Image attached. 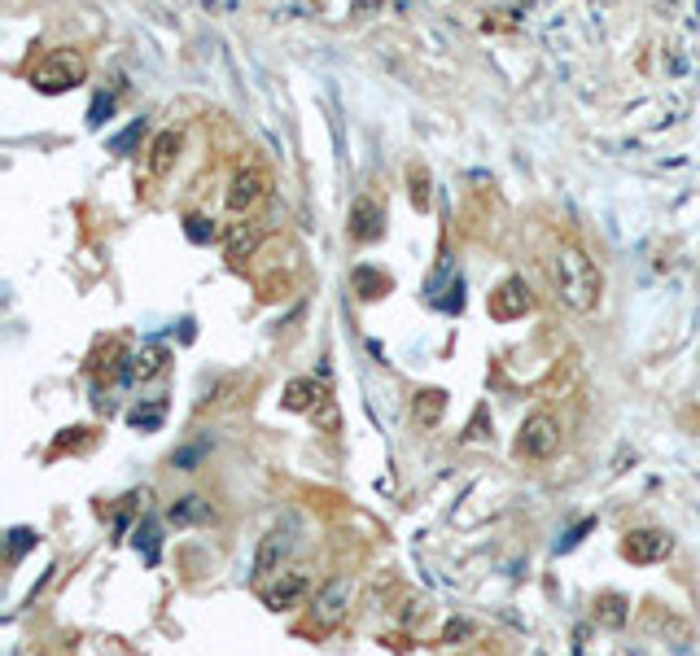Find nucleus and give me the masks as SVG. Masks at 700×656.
<instances>
[{
  "label": "nucleus",
  "mask_w": 700,
  "mask_h": 656,
  "mask_svg": "<svg viewBox=\"0 0 700 656\" xmlns=\"http://www.w3.org/2000/svg\"><path fill=\"white\" fill-rule=\"evenodd\" d=\"M547 272H552V290L556 298L578 312V316H591L600 307V294H605V276L596 268V259L578 246V241H561L547 259Z\"/></svg>",
  "instance_id": "obj_1"
},
{
  "label": "nucleus",
  "mask_w": 700,
  "mask_h": 656,
  "mask_svg": "<svg viewBox=\"0 0 700 656\" xmlns=\"http://www.w3.org/2000/svg\"><path fill=\"white\" fill-rule=\"evenodd\" d=\"M88 79V57L79 48H53L35 70H31V83L35 92L44 97H57V92H70Z\"/></svg>",
  "instance_id": "obj_2"
},
{
  "label": "nucleus",
  "mask_w": 700,
  "mask_h": 656,
  "mask_svg": "<svg viewBox=\"0 0 700 656\" xmlns=\"http://www.w3.org/2000/svg\"><path fill=\"white\" fill-rule=\"evenodd\" d=\"M350 600H354V578L350 574H334L316 591V600H312V631L329 635L334 626H342V618L350 613Z\"/></svg>",
  "instance_id": "obj_3"
},
{
  "label": "nucleus",
  "mask_w": 700,
  "mask_h": 656,
  "mask_svg": "<svg viewBox=\"0 0 700 656\" xmlns=\"http://www.w3.org/2000/svg\"><path fill=\"white\" fill-rule=\"evenodd\" d=\"M268 193H272V176H268V167H259V162H246L233 180H228V211L233 215H250L255 206H263L268 202Z\"/></svg>",
  "instance_id": "obj_4"
},
{
  "label": "nucleus",
  "mask_w": 700,
  "mask_h": 656,
  "mask_svg": "<svg viewBox=\"0 0 700 656\" xmlns=\"http://www.w3.org/2000/svg\"><path fill=\"white\" fill-rule=\"evenodd\" d=\"M556 451H561V425H556V416H547V411L526 416V425L517 433V455H526V460H552Z\"/></svg>",
  "instance_id": "obj_5"
},
{
  "label": "nucleus",
  "mask_w": 700,
  "mask_h": 656,
  "mask_svg": "<svg viewBox=\"0 0 700 656\" xmlns=\"http://www.w3.org/2000/svg\"><path fill=\"white\" fill-rule=\"evenodd\" d=\"M290 552H294V525H290V521H285V525H272V530L259 539V552H255L250 583H255V587H263L268 578H276Z\"/></svg>",
  "instance_id": "obj_6"
},
{
  "label": "nucleus",
  "mask_w": 700,
  "mask_h": 656,
  "mask_svg": "<svg viewBox=\"0 0 700 656\" xmlns=\"http://www.w3.org/2000/svg\"><path fill=\"white\" fill-rule=\"evenodd\" d=\"M347 233H350V241H354V246H372V241H381V237H385V206H381L376 197L359 193V197L350 202Z\"/></svg>",
  "instance_id": "obj_7"
},
{
  "label": "nucleus",
  "mask_w": 700,
  "mask_h": 656,
  "mask_svg": "<svg viewBox=\"0 0 700 656\" xmlns=\"http://www.w3.org/2000/svg\"><path fill=\"white\" fill-rule=\"evenodd\" d=\"M307 591H312V578H307V569H285V574H276L272 583H263V587H259V596H263V604H268L272 613L298 609Z\"/></svg>",
  "instance_id": "obj_8"
},
{
  "label": "nucleus",
  "mask_w": 700,
  "mask_h": 656,
  "mask_svg": "<svg viewBox=\"0 0 700 656\" xmlns=\"http://www.w3.org/2000/svg\"><path fill=\"white\" fill-rule=\"evenodd\" d=\"M675 552V539L666 534V530H631L626 539H622V556L631 561V565H657V561H666Z\"/></svg>",
  "instance_id": "obj_9"
},
{
  "label": "nucleus",
  "mask_w": 700,
  "mask_h": 656,
  "mask_svg": "<svg viewBox=\"0 0 700 656\" xmlns=\"http://www.w3.org/2000/svg\"><path fill=\"white\" fill-rule=\"evenodd\" d=\"M526 312H530V290H526L521 276H508V281L490 294V316H495V320H517V316H526Z\"/></svg>",
  "instance_id": "obj_10"
},
{
  "label": "nucleus",
  "mask_w": 700,
  "mask_h": 656,
  "mask_svg": "<svg viewBox=\"0 0 700 656\" xmlns=\"http://www.w3.org/2000/svg\"><path fill=\"white\" fill-rule=\"evenodd\" d=\"M176 162H180V132H158L154 140H149V176L154 180H162V176H171L176 171Z\"/></svg>",
  "instance_id": "obj_11"
},
{
  "label": "nucleus",
  "mask_w": 700,
  "mask_h": 656,
  "mask_svg": "<svg viewBox=\"0 0 700 656\" xmlns=\"http://www.w3.org/2000/svg\"><path fill=\"white\" fill-rule=\"evenodd\" d=\"M320 398H325V385H320L316 376H294V381L285 385V407H290V411H312Z\"/></svg>",
  "instance_id": "obj_12"
},
{
  "label": "nucleus",
  "mask_w": 700,
  "mask_h": 656,
  "mask_svg": "<svg viewBox=\"0 0 700 656\" xmlns=\"http://www.w3.org/2000/svg\"><path fill=\"white\" fill-rule=\"evenodd\" d=\"M442 411H447V389H420V394L411 398V420H416L420 429H433V425L442 420Z\"/></svg>",
  "instance_id": "obj_13"
},
{
  "label": "nucleus",
  "mask_w": 700,
  "mask_h": 656,
  "mask_svg": "<svg viewBox=\"0 0 700 656\" xmlns=\"http://www.w3.org/2000/svg\"><path fill=\"white\" fill-rule=\"evenodd\" d=\"M596 622H600V626H609V631H622V626L631 622V600H626V596H618V591L596 596Z\"/></svg>",
  "instance_id": "obj_14"
},
{
  "label": "nucleus",
  "mask_w": 700,
  "mask_h": 656,
  "mask_svg": "<svg viewBox=\"0 0 700 656\" xmlns=\"http://www.w3.org/2000/svg\"><path fill=\"white\" fill-rule=\"evenodd\" d=\"M255 246H259V224H250V219L228 224V233H224L228 259H246V255H255Z\"/></svg>",
  "instance_id": "obj_15"
},
{
  "label": "nucleus",
  "mask_w": 700,
  "mask_h": 656,
  "mask_svg": "<svg viewBox=\"0 0 700 656\" xmlns=\"http://www.w3.org/2000/svg\"><path fill=\"white\" fill-rule=\"evenodd\" d=\"M312 425H316V433H338L342 429V411H338V403L329 394L312 407Z\"/></svg>",
  "instance_id": "obj_16"
},
{
  "label": "nucleus",
  "mask_w": 700,
  "mask_h": 656,
  "mask_svg": "<svg viewBox=\"0 0 700 656\" xmlns=\"http://www.w3.org/2000/svg\"><path fill=\"white\" fill-rule=\"evenodd\" d=\"M350 281H354L359 298H381V294L389 290V281H385V276H376L372 268H354V276H350Z\"/></svg>",
  "instance_id": "obj_17"
},
{
  "label": "nucleus",
  "mask_w": 700,
  "mask_h": 656,
  "mask_svg": "<svg viewBox=\"0 0 700 656\" xmlns=\"http://www.w3.org/2000/svg\"><path fill=\"white\" fill-rule=\"evenodd\" d=\"M211 517V508L197 499V495H184V499H176V508H171V521H206Z\"/></svg>",
  "instance_id": "obj_18"
},
{
  "label": "nucleus",
  "mask_w": 700,
  "mask_h": 656,
  "mask_svg": "<svg viewBox=\"0 0 700 656\" xmlns=\"http://www.w3.org/2000/svg\"><path fill=\"white\" fill-rule=\"evenodd\" d=\"M411 206L416 211L429 206V176H425V167H411Z\"/></svg>",
  "instance_id": "obj_19"
},
{
  "label": "nucleus",
  "mask_w": 700,
  "mask_h": 656,
  "mask_svg": "<svg viewBox=\"0 0 700 656\" xmlns=\"http://www.w3.org/2000/svg\"><path fill=\"white\" fill-rule=\"evenodd\" d=\"M127 420H132L136 429H158V420H162V403H154V407H136Z\"/></svg>",
  "instance_id": "obj_20"
},
{
  "label": "nucleus",
  "mask_w": 700,
  "mask_h": 656,
  "mask_svg": "<svg viewBox=\"0 0 700 656\" xmlns=\"http://www.w3.org/2000/svg\"><path fill=\"white\" fill-rule=\"evenodd\" d=\"M9 539H13V543H9V561H18L26 547H35V534H31V530H13Z\"/></svg>",
  "instance_id": "obj_21"
},
{
  "label": "nucleus",
  "mask_w": 700,
  "mask_h": 656,
  "mask_svg": "<svg viewBox=\"0 0 700 656\" xmlns=\"http://www.w3.org/2000/svg\"><path fill=\"white\" fill-rule=\"evenodd\" d=\"M189 237H193V241H206V237H211V228H206V219H202V215H193V219H189Z\"/></svg>",
  "instance_id": "obj_22"
},
{
  "label": "nucleus",
  "mask_w": 700,
  "mask_h": 656,
  "mask_svg": "<svg viewBox=\"0 0 700 656\" xmlns=\"http://www.w3.org/2000/svg\"><path fill=\"white\" fill-rule=\"evenodd\" d=\"M464 635H468V622H451V626L442 631V640H447V644H455V640H464Z\"/></svg>",
  "instance_id": "obj_23"
},
{
  "label": "nucleus",
  "mask_w": 700,
  "mask_h": 656,
  "mask_svg": "<svg viewBox=\"0 0 700 656\" xmlns=\"http://www.w3.org/2000/svg\"><path fill=\"white\" fill-rule=\"evenodd\" d=\"M697 290H700V272H697Z\"/></svg>",
  "instance_id": "obj_24"
}]
</instances>
